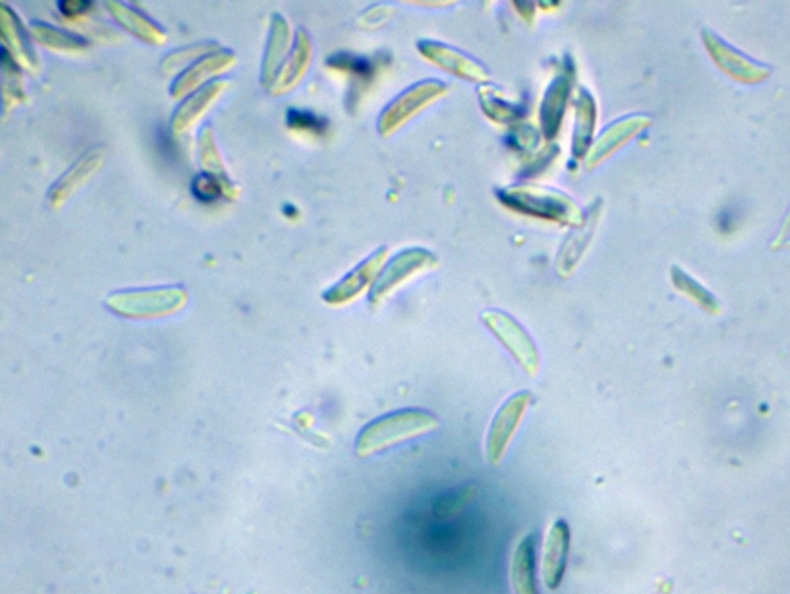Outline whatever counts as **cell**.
I'll return each instance as SVG.
<instances>
[{"mask_svg":"<svg viewBox=\"0 0 790 594\" xmlns=\"http://www.w3.org/2000/svg\"><path fill=\"white\" fill-rule=\"evenodd\" d=\"M438 426L439 419L428 410L392 411V414L373 419L361 430L356 442L357 454L361 457L371 456L377 450L387 449L397 442L430 433Z\"/></svg>","mask_w":790,"mask_h":594,"instance_id":"1","label":"cell"},{"mask_svg":"<svg viewBox=\"0 0 790 594\" xmlns=\"http://www.w3.org/2000/svg\"><path fill=\"white\" fill-rule=\"evenodd\" d=\"M531 402V392L520 390L497 410L492 427H489L488 438H486V457H488L489 463H501L505 450H507L509 441H512L513 435L519 427L520 419Z\"/></svg>","mask_w":790,"mask_h":594,"instance_id":"2","label":"cell"},{"mask_svg":"<svg viewBox=\"0 0 790 594\" xmlns=\"http://www.w3.org/2000/svg\"><path fill=\"white\" fill-rule=\"evenodd\" d=\"M484 320L502 343L507 345L508 351L515 355L517 363H520V366L529 375H535L539 368V355H537L535 344L529 340L527 333L517 325V322L507 314L493 312L485 313Z\"/></svg>","mask_w":790,"mask_h":594,"instance_id":"3","label":"cell"},{"mask_svg":"<svg viewBox=\"0 0 790 594\" xmlns=\"http://www.w3.org/2000/svg\"><path fill=\"white\" fill-rule=\"evenodd\" d=\"M568 551H570V528L563 519L552 523L545 545L544 577L550 590L559 587L566 573Z\"/></svg>","mask_w":790,"mask_h":594,"instance_id":"4","label":"cell"},{"mask_svg":"<svg viewBox=\"0 0 790 594\" xmlns=\"http://www.w3.org/2000/svg\"><path fill=\"white\" fill-rule=\"evenodd\" d=\"M539 534L531 533L517 546L512 564V581L516 594H539L536 577V550Z\"/></svg>","mask_w":790,"mask_h":594,"instance_id":"5","label":"cell"},{"mask_svg":"<svg viewBox=\"0 0 790 594\" xmlns=\"http://www.w3.org/2000/svg\"><path fill=\"white\" fill-rule=\"evenodd\" d=\"M192 189L194 197L200 198L201 201L215 200L221 194L220 185L217 184L215 178L208 174H201L200 177L194 178Z\"/></svg>","mask_w":790,"mask_h":594,"instance_id":"6","label":"cell"},{"mask_svg":"<svg viewBox=\"0 0 790 594\" xmlns=\"http://www.w3.org/2000/svg\"><path fill=\"white\" fill-rule=\"evenodd\" d=\"M287 122H289L291 126L310 127V129L320 127V122L314 115L307 114V112L289 111Z\"/></svg>","mask_w":790,"mask_h":594,"instance_id":"7","label":"cell"},{"mask_svg":"<svg viewBox=\"0 0 790 594\" xmlns=\"http://www.w3.org/2000/svg\"><path fill=\"white\" fill-rule=\"evenodd\" d=\"M450 507H451V503L442 504V507H440V511H442V510L447 511V510H450ZM453 507L455 508V510H459V507H461V499L455 500V502L453 503Z\"/></svg>","mask_w":790,"mask_h":594,"instance_id":"8","label":"cell"}]
</instances>
